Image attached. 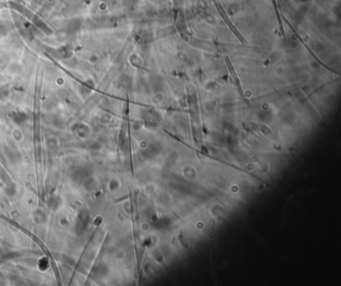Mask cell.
<instances>
[{
  "mask_svg": "<svg viewBox=\"0 0 341 286\" xmlns=\"http://www.w3.org/2000/svg\"><path fill=\"white\" fill-rule=\"evenodd\" d=\"M35 24L39 27V28H41V30L45 31V32H50V29L46 26V24H45L43 21L38 19V18H35Z\"/></svg>",
  "mask_w": 341,
  "mask_h": 286,
  "instance_id": "6da1fadb",
  "label": "cell"
}]
</instances>
